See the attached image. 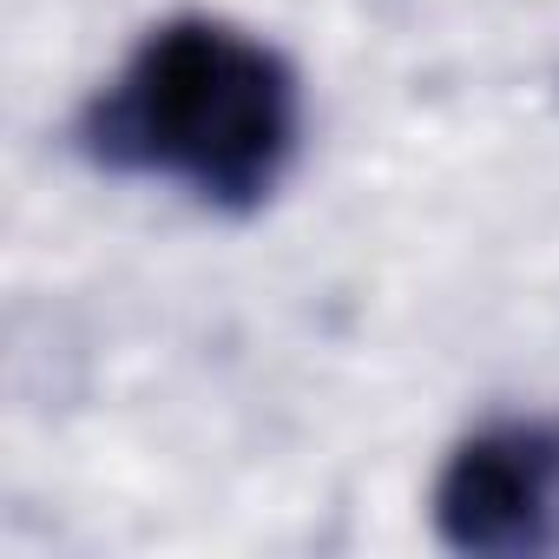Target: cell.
I'll list each match as a JSON object with an SVG mask.
<instances>
[{
    "label": "cell",
    "instance_id": "7a4b0ae2",
    "mask_svg": "<svg viewBox=\"0 0 559 559\" xmlns=\"http://www.w3.org/2000/svg\"><path fill=\"white\" fill-rule=\"evenodd\" d=\"M435 533L474 559L559 552V421L500 415L454 441L435 480Z\"/></svg>",
    "mask_w": 559,
    "mask_h": 559
},
{
    "label": "cell",
    "instance_id": "6da1fadb",
    "mask_svg": "<svg viewBox=\"0 0 559 559\" xmlns=\"http://www.w3.org/2000/svg\"><path fill=\"white\" fill-rule=\"evenodd\" d=\"M80 152L119 178H158L211 211L250 217L276 198L304 145V86L270 40L178 14L86 99Z\"/></svg>",
    "mask_w": 559,
    "mask_h": 559
}]
</instances>
